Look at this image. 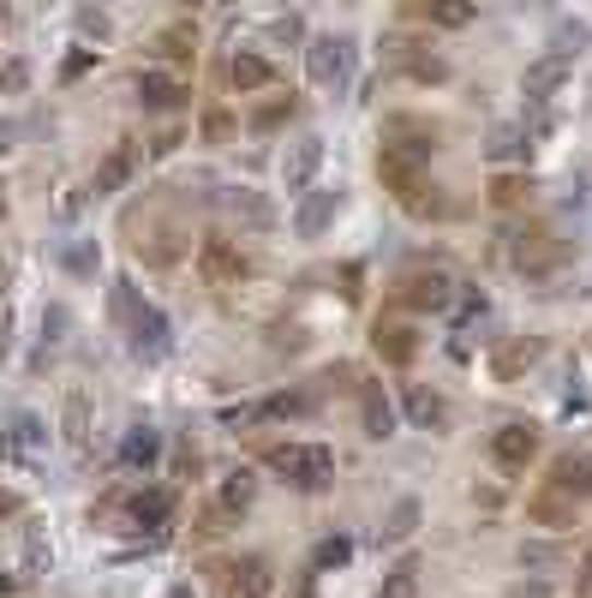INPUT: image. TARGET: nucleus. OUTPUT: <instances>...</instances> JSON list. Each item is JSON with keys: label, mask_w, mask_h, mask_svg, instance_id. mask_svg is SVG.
<instances>
[{"label": "nucleus", "mask_w": 592, "mask_h": 598, "mask_svg": "<svg viewBox=\"0 0 592 598\" xmlns=\"http://www.w3.org/2000/svg\"><path fill=\"white\" fill-rule=\"evenodd\" d=\"M377 180H383V192H395V203L407 215H419V222H431V215H443V186L425 174V162H407V156H377Z\"/></svg>", "instance_id": "nucleus-1"}, {"label": "nucleus", "mask_w": 592, "mask_h": 598, "mask_svg": "<svg viewBox=\"0 0 592 598\" xmlns=\"http://www.w3.org/2000/svg\"><path fill=\"white\" fill-rule=\"evenodd\" d=\"M263 467L282 473L294 491H330L335 449H323V443H275V449H263Z\"/></svg>", "instance_id": "nucleus-2"}, {"label": "nucleus", "mask_w": 592, "mask_h": 598, "mask_svg": "<svg viewBox=\"0 0 592 598\" xmlns=\"http://www.w3.org/2000/svg\"><path fill=\"white\" fill-rule=\"evenodd\" d=\"M251 497H258V473H251V467H239V473H228L216 485V503L204 508V520H198V532H204V539H216V532H228L239 515H246L251 508Z\"/></svg>", "instance_id": "nucleus-3"}, {"label": "nucleus", "mask_w": 592, "mask_h": 598, "mask_svg": "<svg viewBox=\"0 0 592 598\" xmlns=\"http://www.w3.org/2000/svg\"><path fill=\"white\" fill-rule=\"evenodd\" d=\"M306 72L318 91H342L354 79V43L347 36H311L306 43Z\"/></svg>", "instance_id": "nucleus-4"}, {"label": "nucleus", "mask_w": 592, "mask_h": 598, "mask_svg": "<svg viewBox=\"0 0 592 598\" xmlns=\"http://www.w3.org/2000/svg\"><path fill=\"white\" fill-rule=\"evenodd\" d=\"M198 275H204V288H239L251 275V258L234 246V239L210 234L204 246H198Z\"/></svg>", "instance_id": "nucleus-5"}, {"label": "nucleus", "mask_w": 592, "mask_h": 598, "mask_svg": "<svg viewBox=\"0 0 592 598\" xmlns=\"http://www.w3.org/2000/svg\"><path fill=\"white\" fill-rule=\"evenodd\" d=\"M395 300L407 305V312H449V305H455V275L449 270H407L395 288Z\"/></svg>", "instance_id": "nucleus-6"}, {"label": "nucleus", "mask_w": 592, "mask_h": 598, "mask_svg": "<svg viewBox=\"0 0 592 598\" xmlns=\"http://www.w3.org/2000/svg\"><path fill=\"white\" fill-rule=\"evenodd\" d=\"M383 150H389V156H407V162H431L437 126L419 120V114H389V120H383Z\"/></svg>", "instance_id": "nucleus-7"}, {"label": "nucleus", "mask_w": 592, "mask_h": 598, "mask_svg": "<svg viewBox=\"0 0 592 598\" xmlns=\"http://www.w3.org/2000/svg\"><path fill=\"white\" fill-rule=\"evenodd\" d=\"M216 593L222 598H275V575L263 556H239V563H228L216 575Z\"/></svg>", "instance_id": "nucleus-8"}, {"label": "nucleus", "mask_w": 592, "mask_h": 598, "mask_svg": "<svg viewBox=\"0 0 592 598\" xmlns=\"http://www.w3.org/2000/svg\"><path fill=\"white\" fill-rule=\"evenodd\" d=\"M509 263L526 270V275H550L563 263V239H550L545 227H526V234L509 239Z\"/></svg>", "instance_id": "nucleus-9"}, {"label": "nucleus", "mask_w": 592, "mask_h": 598, "mask_svg": "<svg viewBox=\"0 0 592 598\" xmlns=\"http://www.w3.org/2000/svg\"><path fill=\"white\" fill-rule=\"evenodd\" d=\"M569 72H575V60H569V55H538L533 67H526V79H521V96L545 108V102L557 96L563 84H569Z\"/></svg>", "instance_id": "nucleus-10"}, {"label": "nucleus", "mask_w": 592, "mask_h": 598, "mask_svg": "<svg viewBox=\"0 0 592 598\" xmlns=\"http://www.w3.org/2000/svg\"><path fill=\"white\" fill-rule=\"evenodd\" d=\"M371 348H377V360H383V365H413V360H419V329L395 324V317H377Z\"/></svg>", "instance_id": "nucleus-11"}, {"label": "nucleus", "mask_w": 592, "mask_h": 598, "mask_svg": "<svg viewBox=\"0 0 592 598\" xmlns=\"http://www.w3.org/2000/svg\"><path fill=\"white\" fill-rule=\"evenodd\" d=\"M575 503L569 491H557V485H538L533 497H526V520H533V527H545V532H569L575 527Z\"/></svg>", "instance_id": "nucleus-12"}, {"label": "nucleus", "mask_w": 592, "mask_h": 598, "mask_svg": "<svg viewBox=\"0 0 592 598\" xmlns=\"http://www.w3.org/2000/svg\"><path fill=\"white\" fill-rule=\"evenodd\" d=\"M533 455H538V425H502L497 437H490V461L509 467V473H521Z\"/></svg>", "instance_id": "nucleus-13"}, {"label": "nucleus", "mask_w": 592, "mask_h": 598, "mask_svg": "<svg viewBox=\"0 0 592 598\" xmlns=\"http://www.w3.org/2000/svg\"><path fill=\"white\" fill-rule=\"evenodd\" d=\"M545 485H557V491H569L575 503H587V497H592V449L557 455V461H550V479H545Z\"/></svg>", "instance_id": "nucleus-14"}, {"label": "nucleus", "mask_w": 592, "mask_h": 598, "mask_svg": "<svg viewBox=\"0 0 592 598\" xmlns=\"http://www.w3.org/2000/svg\"><path fill=\"white\" fill-rule=\"evenodd\" d=\"M318 168H323V138H299V144L287 150V162H282L287 192H306V186L318 180Z\"/></svg>", "instance_id": "nucleus-15"}, {"label": "nucleus", "mask_w": 592, "mask_h": 598, "mask_svg": "<svg viewBox=\"0 0 592 598\" xmlns=\"http://www.w3.org/2000/svg\"><path fill=\"white\" fill-rule=\"evenodd\" d=\"M126 324H132V348L138 353H150V360H162V353H168V317H162L156 305H132V317H126Z\"/></svg>", "instance_id": "nucleus-16"}, {"label": "nucleus", "mask_w": 592, "mask_h": 598, "mask_svg": "<svg viewBox=\"0 0 592 598\" xmlns=\"http://www.w3.org/2000/svg\"><path fill=\"white\" fill-rule=\"evenodd\" d=\"M228 84L239 96H258V91H270V84H275V67L263 55H251V48H239V55L228 60Z\"/></svg>", "instance_id": "nucleus-17"}, {"label": "nucleus", "mask_w": 592, "mask_h": 598, "mask_svg": "<svg viewBox=\"0 0 592 598\" xmlns=\"http://www.w3.org/2000/svg\"><path fill=\"white\" fill-rule=\"evenodd\" d=\"M330 222H335V192H318V186H306V203L294 210V234H299V239H318Z\"/></svg>", "instance_id": "nucleus-18"}, {"label": "nucleus", "mask_w": 592, "mask_h": 598, "mask_svg": "<svg viewBox=\"0 0 592 598\" xmlns=\"http://www.w3.org/2000/svg\"><path fill=\"white\" fill-rule=\"evenodd\" d=\"M138 96H144V108L168 114V108H180V102H186V84L174 79V72H138Z\"/></svg>", "instance_id": "nucleus-19"}, {"label": "nucleus", "mask_w": 592, "mask_h": 598, "mask_svg": "<svg viewBox=\"0 0 592 598\" xmlns=\"http://www.w3.org/2000/svg\"><path fill=\"white\" fill-rule=\"evenodd\" d=\"M132 162H138V150H132V144H115V150H108V162H103V168H96L91 192H96V198H115L120 186L132 180Z\"/></svg>", "instance_id": "nucleus-20"}, {"label": "nucleus", "mask_w": 592, "mask_h": 598, "mask_svg": "<svg viewBox=\"0 0 592 598\" xmlns=\"http://www.w3.org/2000/svg\"><path fill=\"white\" fill-rule=\"evenodd\" d=\"M156 60H168V67L198 60V31H192V24H168V31L156 36Z\"/></svg>", "instance_id": "nucleus-21"}, {"label": "nucleus", "mask_w": 592, "mask_h": 598, "mask_svg": "<svg viewBox=\"0 0 592 598\" xmlns=\"http://www.w3.org/2000/svg\"><path fill=\"white\" fill-rule=\"evenodd\" d=\"M478 19V0H425V24L437 31H467Z\"/></svg>", "instance_id": "nucleus-22"}, {"label": "nucleus", "mask_w": 592, "mask_h": 598, "mask_svg": "<svg viewBox=\"0 0 592 598\" xmlns=\"http://www.w3.org/2000/svg\"><path fill=\"white\" fill-rule=\"evenodd\" d=\"M407 419H413V425H419V431H431V425H449V401L437 396V389H419V384H413V389H407Z\"/></svg>", "instance_id": "nucleus-23"}, {"label": "nucleus", "mask_w": 592, "mask_h": 598, "mask_svg": "<svg viewBox=\"0 0 592 598\" xmlns=\"http://www.w3.org/2000/svg\"><path fill=\"white\" fill-rule=\"evenodd\" d=\"M359 413H365V437H395V407H389V396L383 389H365L359 396Z\"/></svg>", "instance_id": "nucleus-24"}, {"label": "nucleus", "mask_w": 592, "mask_h": 598, "mask_svg": "<svg viewBox=\"0 0 592 598\" xmlns=\"http://www.w3.org/2000/svg\"><path fill=\"white\" fill-rule=\"evenodd\" d=\"M419 575H425L419 556H401V563L383 575V593H377V598H419Z\"/></svg>", "instance_id": "nucleus-25"}, {"label": "nucleus", "mask_w": 592, "mask_h": 598, "mask_svg": "<svg viewBox=\"0 0 592 598\" xmlns=\"http://www.w3.org/2000/svg\"><path fill=\"white\" fill-rule=\"evenodd\" d=\"M485 156L490 162H514V156H526V126H514V120H502L497 132H490V144H485Z\"/></svg>", "instance_id": "nucleus-26"}, {"label": "nucleus", "mask_w": 592, "mask_h": 598, "mask_svg": "<svg viewBox=\"0 0 592 598\" xmlns=\"http://www.w3.org/2000/svg\"><path fill=\"white\" fill-rule=\"evenodd\" d=\"M538 360V341H509V348H497V360H490V372L502 377V384H509L514 372H526V365Z\"/></svg>", "instance_id": "nucleus-27"}, {"label": "nucleus", "mask_w": 592, "mask_h": 598, "mask_svg": "<svg viewBox=\"0 0 592 598\" xmlns=\"http://www.w3.org/2000/svg\"><path fill=\"white\" fill-rule=\"evenodd\" d=\"M413 527H419V503H413V497H401L395 508H389V520L377 527V539H383V544H401Z\"/></svg>", "instance_id": "nucleus-28"}, {"label": "nucleus", "mask_w": 592, "mask_h": 598, "mask_svg": "<svg viewBox=\"0 0 592 598\" xmlns=\"http://www.w3.org/2000/svg\"><path fill=\"white\" fill-rule=\"evenodd\" d=\"M156 455H162V437H156V431H150V425H138L132 437L120 443V461H126V467H150V461H156Z\"/></svg>", "instance_id": "nucleus-29"}, {"label": "nucleus", "mask_w": 592, "mask_h": 598, "mask_svg": "<svg viewBox=\"0 0 592 598\" xmlns=\"http://www.w3.org/2000/svg\"><path fill=\"white\" fill-rule=\"evenodd\" d=\"M526 192H533V180H526V174H497V180H490V203H497V210L526 203Z\"/></svg>", "instance_id": "nucleus-30"}, {"label": "nucleus", "mask_w": 592, "mask_h": 598, "mask_svg": "<svg viewBox=\"0 0 592 598\" xmlns=\"http://www.w3.org/2000/svg\"><path fill=\"white\" fill-rule=\"evenodd\" d=\"M132 520H138V527H162V520H168V497H162V491H138V497H132Z\"/></svg>", "instance_id": "nucleus-31"}, {"label": "nucleus", "mask_w": 592, "mask_h": 598, "mask_svg": "<svg viewBox=\"0 0 592 598\" xmlns=\"http://www.w3.org/2000/svg\"><path fill=\"white\" fill-rule=\"evenodd\" d=\"M43 437H48V431H43V419H31V413H24L19 425H12V449H24V455H31V449H43Z\"/></svg>", "instance_id": "nucleus-32"}, {"label": "nucleus", "mask_w": 592, "mask_h": 598, "mask_svg": "<svg viewBox=\"0 0 592 598\" xmlns=\"http://www.w3.org/2000/svg\"><path fill=\"white\" fill-rule=\"evenodd\" d=\"M84 425H91V413H84V396H67V437L79 443V449H84V437H91Z\"/></svg>", "instance_id": "nucleus-33"}, {"label": "nucleus", "mask_w": 592, "mask_h": 598, "mask_svg": "<svg viewBox=\"0 0 592 598\" xmlns=\"http://www.w3.org/2000/svg\"><path fill=\"white\" fill-rule=\"evenodd\" d=\"M347 556H354V544H347V539H323L318 556H311V568H335V563H347Z\"/></svg>", "instance_id": "nucleus-34"}, {"label": "nucleus", "mask_w": 592, "mask_h": 598, "mask_svg": "<svg viewBox=\"0 0 592 598\" xmlns=\"http://www.w3.org/2000/svg\"><path fill=\"white\" fill-rule=\"evenodd\" d=\"M204 138H210V144H228V138H234V120H228L222 108H210V114H204Z\"/></svg>", "instance_id": "nucleus-35"}, {"label": "nucleus", "mask_w": 592, "mask_h": 598, "mask_svg": "<svg viewBox=\"0 0 592 598\" xmlns=\"http://www.w3.org/2000/svg\"><path fill=\"white\" fill-rule=\"evenodd\" d=\"M24 79H31V67H24V60H7V67H0V96L24 91Z\"/></svg>", "instance_id": "nucleus-36"}, {"label": "nucleus", "mask_w": 592, "mask_h": 598, "mask_svg": "<svg viewBox=\"0 0 592 598\" xmlns=\"http://www.w3.org/2000/svg\"><path fill=\"white\" fill-rule=\"evenodd\" d=\"M96 67V48H79V55H67V67H60V79H84V72H91Z\"/></svg>", "instance_id": "nucleus-37"}, {"label": "nucleus", "mask_w": 592, "mask_h": 598, "mask_svg": "<svg viewBox=\"0 0 592 598\" xmlns=\"http://www.w3.org/2000/svg\"><path fill=\"white\" fill-rule=\"evenodd\" d=\"M270 36H275V43H299L306 31H299V19H275V24H270Z\"/></svg>", "instance_id": "nucleus-38"}, {"label": "nucleus", "mask_w": 592, "mask_h": 598, "mask_svg": "<svg viewBox=\"0 0 592 598\" xmlns=\"http://www.w3.org/2000/svg\"><path fill=\"white\" fill-rule=\"evenodd\" d=\"M79 24H84V31H96V36H108V19H103V12H79Z\"/></svg>", "instance_id": "nucleus-39"}, {"label": "nucleus", "mask_w": 592, "mask_h": 598, "mask_svg": "<svg viewBox=\"0 0 592 598\" xmlns=\"http://www.w3.org/2000/svg\"><path fill=\"white\" fill-rule=\"evenodd\" d=\"M581 581H587V593H592V551L581 556Z\"/></svg>", "instance_id": "nucleus-40"}, {"label": "nucleus", "mask_w": 592, "mask_h": 598, "mask_svg": "<svg viewBox=\"0 0 592 598\" xmlns=\"http://www.w3.org/2000/svg\"><path fill=\"white\" fill-rule=\"evenodd\" d=\"M168 598H192V593H186V587H180V593H168Z\"/></svg>", "instance_id": "nucleus-41"}, {"label": "nucleus", "mask_w": 592, "mask_h": 598, "mask_svg": "<svg viewBox=\"0 0 592 598\" xmlns=\"http://www.w3.org/2000/svg\"><path fill=\"white\" fill-rule=\"evenodd\" d=\"M306 7H311V0H306Z\"/></svg>", "instance_id": "nucleus-42"}]
</instances>
